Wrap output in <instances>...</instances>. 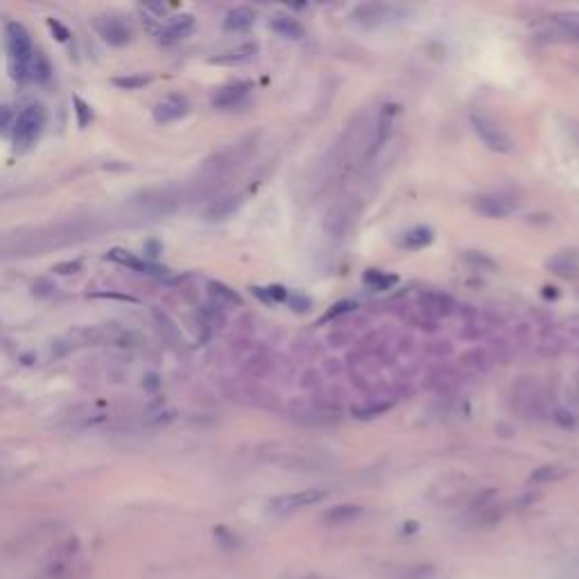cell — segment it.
Here are the masks:
<instances>
[{
  "mask_svg": "<svg viewBox=\"0 0 579 579\" xmlns=\"http://www.w3.org/2000/svg\"><path fill=\"white\" fill-rule=\"evenodd\" d=\"M5 37H7V52H9L7 55L9 75L16 81L28 79V66L34 55V43H32L30 32L26 30V26L11 21L5 28Z\"/></svg>",
  "mask_w": 579,
  "mask_h": 579,
  "instance_id": "obj_1",
  "label": "cell"
},
{
  "mask_svg": "<svg viewBox=\"0 0 579 579\" xmlns=\"http://www.w3.org/2000/svg\"><path fill=\"white\" fill-rule=\"evenodd\" d=\"M45 109L41 104H30L26 106L18 118H16V125H14V147L16 150H30L34 143H37V138L41 136L43 127H45Z\"/></svg>",
  "mask_w": 579,
  "mask_h": 579,
  "instance_id": "obj_2",
  "label": "cell"
},
{
  "mask_svg": "<svg viewBox=\"0 0 579 579\" xmlns=\"http://www.w3.org/2000/svg\"><path fill=\"white\" fill-rule=\"evenodd\" d=\"M471 127H473V132L478 134V138L489 150L500 152V154H510V152H514L512 136L507 134L491 116L482 113V111H473V113H471Z\"/></svg>",
  "mask_w": 579,
  "mask_h": 579,
  "instance_id": "obj_3",
  "label": "cell"
},
{
  "mask_svg": "<svg viewBox=\"0 0 579 579\" xmlns=\"http://www.w3.org/2000/svg\"><path fill=\"white\" fill-rule=\"evenodd\" d=\"M254 150H256V140L254 138H244V140H240V143L231 145L229 150L220 152V154H215L210 161H206L204 172L208 176H213V179H218V176L227 174V172L238 168V165H242L247 159L254 154Z\"/></svg>",
  "mask_w": 579,
  "mask_h": 579,
  "instance_id": "obj_4",
  "label": "cell"
},
{
  "mask_svg": "<svg viewBox=\"0 0 579 579\" xmlns=\"http://www.w3.org/2000/svg\"><path fill=\"white\" fill-rule=\"evenodd\" d=\"M326 495L328 493L324 489H305V491H297V493H286V495H279V498H271L267 505V512L274 516H288L292 512L303 510V507L322 502Z\"/></svg>",
  "mask_w": 579,
  "mask_h": 579,
  "instance_id": "obj_5",
  "label": "cell"
},
{
  "mask_svg": "<svg viewBox=\"0 0 579 579\" xmlns=\"http://www.w3.org/2000/svg\"><path fill=\"white\" fill-rule=\"evenodd\" d=\"M392 11L394 7H389L385 3H362L351 11V21L364 30H376L385 26L389 16H392Z\"/></svg>",
  "mask_w": 579,
  "mask_h": 579,
  "instance_id": "obj_6",
  "label": "cell"
},
{
  "mask_svg": "<svg viewBox=\"0 0 579 579\" xmlns=\"http://www.w3.org/2000/svg\"><path fill=\"white\" fill-rule=\"evenodd\" d=\"M93 26L109 45H125L132 41V28L118 16H98L93 21Z\"/></svg>",
  "mask_w": 579,
  "mask_h": 579,
  "instance_id": "obj_7",
  "label": "cell"
},
{
  "mask_svg": "<svg viewBox=\"0 0 579 579\" xmlns=\"http://www.w3.org/2000/svg\"><path fill=\"white\" fill-rule=\"evenodd\" d=\"M188 100L184 96H179V93H172V96H165L163 100H159L154 104V109H152V113H154V120L157 123H174V120H179V118H184L188 113Z\"/></svg>",
  "mask_w": 579,
  "mask_h": 579,
  "instance_id": "obj_8",
  "label": "cell"
},
{
  "mask_svg": "<svg viewBox=\"0 0 579 579\" xmlns=\"http://www.w3.org/2000/svg\"><path fill=\"white\" fill-rule=\"evenodd\" d=\"M396 118V106H383L381 113H378L376 123H373V132H371V147H369V159H373L378 152L383 150V145L387 143L389 134H392V125Z\"/></svg>",
  "mask_w": 579,
  "mask_h": 579,
  "instance_id": "obj_9",
  "label": "cell"
},
{
  "mask_svg": "<svg viewBox=\"0 0 579 579\" xmlns=\"http://www.w3.org/2000/svg\"><path fill=\"white\" fill-rule=\"evenodd\" d=\"M249 93H252L249 81H231V84L222 86L215 96H213V106H215V109H231V106H238Z\"/></svg>",
  "mask_w": 579,
  "mask_h": 579,
  "instance_id": "obj_10",
  "label": "cell"
},
{
  "mask_svg": "<svg viewBox=\"0 0 579 579\" xmlns=\"http://www.w3.org/2000/svg\"><path fill=\"white\" fill-rule=\"evenodd\" d=\"M473 208H476V213H480V215L489 218V220L507 218L514 210V206L507 202L505 197H498V195H480V197H476Z\"/></svg>",
  "mask_w": 579,
  "mask_h": 579,
  "instance_id": "obj_11",
  "label": "cell"
},
{
  "mask_svg": "<svg viewBox=\"0 0 579 579\" xmlns=\"http://www.w3.org/2000/svg\"><path fill=\"white\" fill-rule=\"evenodd\" d=\"M269 30L276 34V37H283V39H290V41H297L301 39L305 30L301 23L290 16V14H276V16H271L269 21Z\"/></svg>",
  "mask_w": 579,
  "mask_h": 579,
  "instance_id": "obj_12",
  "label": "cell"
},
{
  "mask_svg": "<svg viewBox=\"0 0 579 579\" xmlns=\"http://www.w3.org/2000/svg\"><path fill=\"white\" fill-rule=\"evenodd\" d=\"M106 258H109V261H113V263H120L125 267H132L134 271H140V274H154V276L165 274V269L152 265L147 261H140V258L132 256V254L125 252V249H111L109 254H106Z\"/></svg>",
  "mask_w": 579,
  "mask_h": 579,
  "instance_id": "obj_13",
  "label": "cell"
},
{
  "mask_svg": "<svg viewBox=\"0 0 579 579\" xmlns=\"http://www.w3.org/2000/svg\"><path fill=\"white\" fill-rule=\"evenodd\" d=\"M256 55H258V45L249 41V43L238 45V48H233V50H227V52H222L218 57H213L210 64H218V66H238V64L249 62V59H254Z\"/></svg>",
  "mask_w": 579,
  "mask_h": 579,
  "instance_id": "obj_14",
  "label": "cell"
},
{
  "mask_svg": "<svg viewBox=\"0 0 579 579\" xmlns=\"http://www.w3.org/2000/svg\"><path fill=\"white\" fill-rule=\"evenodd\" d=\"M254 23H256V11L252 7L240 5V7L229 9L227 18H224V28H227L229 32H244V30H249Z\"/></svg>",
  "mask_w": 579,
  "mask_h": 579,
  "instance_id": "obj_15",
  "label": "cell"
},
{
  "mask_svg": "<svg viewBox=\"0 0 579 579\" xmlns=\"http://www.w3.org/2000/svg\"><path fill=\"white\" fill-rule=\"evenodd\" d=\"M240 204H242V197H240V195H227V197H220V199H215V202H213V204L208 206V210H206V218H208V220H222V218H229V215H233V213L240 208Z\"/></svg>",
  "mask_w": 579,
  "mask_h": 579,
  "instance_id": "obj_16",
  "label": "cell"
},
{
  "mask_svg": "<svg viewBox=\"0 0 579 579\" xmlns=\"http://www.w3.org/2000/svg\"><path fill=\"white\" fill-rule=\"evenodd\" d=\"M362 514V507L360 505H351V502H344V505H335L330 507V510L324 514V521L330 523V525H342V523H351L356 521V518Z\"/></svg>",
  "mask_w": 579,
  "mask_h": 579,
  "instance_id": "obj_17",
  "label": "cell"
},
{
  "mask_svg": "<svg viewBox=\"0 0 579 579\" xmlns=\"http://www.w3.org/2000/svg\"><path fill=\"white\" fill-rule=\"evenodd\" d=\"M193 30H195V18L186 14V16L174 18V21L170 23V26L161 32V39H163V41H168V43H172V41H181V39H186Z\"/></svg>",
  "mask_w": 579,
  "mask_h": 579,
  "instance_id": "obj_18",
  "label": "cell"
},
{
  "mask_svg": "<svg viewBox=\"0 0 579 579\" xmlns=\"http://www.w3.org/2000/svg\"><path fill=\"white\" fill-rule=\"evenodd\" d=\"M548 267L559 276H573V274H577V269H579V258L573 252H561L554 258H550Z\"/></svg>",
  "mask_w": 579,
  "mask_h": 579,
  "instance_id": "obj_19",
  "label": "cell"
},
{
  "mask_svg": "<svg viewBox=\"0 0 579 579\" xmlns=\"http://www.w3.org/2000/svg\"><path fill=\"white\" fill-rule=\"evenodd\" d=\"M432 240H434L432 229L415 227V229H410L403 238H400V247H405V249H423V247H428Z\"/></svg>",
  "mask_w": 579,
  "mask_h": 579,
  "instance_id": "obj_20",
  "label": "cell"
},
{
  "mask_svg": "<svg viewBox=\"0 0 579 579\" xmlns=\"http://www.w3.org/2000/svg\"><path fill=\"white\" fill-rule=\"evenodd\" d=\"M50 73H52V66L48 62V57H45L41 50H34V55L30 59V66H28V79L45 81V79H50Z\"/></svg>",
  "mask_w": 579,
  "mask_h": 579,
  "instance_id": "obj_21",
  "label": "cell"
},
{
  "mask_svg": "<svg viewBox=\"0 0 579 579\" xmlns=\"http://www.w3.org/2000/svg\"><path fill=\"white\" fill-rule=\"evenodd\" d=\"M208 292H210V297L215 299L218 303H222V305H240L242 303L240 294L235 292L233 288L224 286V283H220V281H210L208 283Z\"/></svg>",
  "mask_w": 579,
  "mask_h": 579,
  "instance_id": "obj_22",
  "label": "cell"
},
{
  "mask_svg": "<svg viewBox=\"0 0 579 579\" xmlns=\"http://www.w3.org/2000/svg\"><path fill=\"white\" fill-rule=\"evenodd\" d=\"M423 305L428 308L430 313H437V315H448L453 310V299L446 297V294H439V292H428L421 297Z\"/></svg>",
  "mask_w": 579,
  "mask_h": 579,
  "instance_id": "obj_23",
  "label": "cell"
},
{
  "mask_svg": "<svg viewBox=\"0 0 579 579\" xmlns=\"http://www.w3.org/2000/svg\"><path fill=\"white\" fill-rule=\"evenodd\" d=\"M557 28L563 30L570 39L579 41V11H561V14L554 16Z\"/></svg>",
  "mask_w": 579,
  "mask_h": 579,
  "instance_id": "obj_24",
  "label": "cell"
},
{
  "mask_svg": "<svg viewBox=\"0 0 579 579\" xmlns=\"http://www.w3.org/2000/svg\"><path fill=\"white\" fill-rule=\"evenodd\" d=\"M364 283L371 286L373 290H389L392 286H396L398 279L394 274H387V271L367 269V271H364Z\"/></svg>",
  "mask_w": 579,
  "mask_h": 579,
  "instance_id": "obj_25",
  "label": "cell"
},
{
  "mask_svg": "<svg viewBox=\"0 0 579 579\" xmlns=\"http://www.w3.org/2000/svg\"><path fill=\"white\" fill-rule=\"evenodd\" d=\"M566 471L563 466H557V464H548V466H539L534 473H532V480L534 482H557L561 478H566Z\"/></svg>",
  "mask_w": 579,
  "mask_h": 579,
  "instance_id": "obj_26",
  "label": "cell"
},
{
  "mask_svg": "<svg viewBox=\"0 0 579 579\" xmlns=\"http://www.w3.org/2000/svg\"><path fill=\"white\" fill-rule=\"evenodd\" d=\"M464 261H466L471 267L480 269V271H493V269H498V263H495L491 256L482 254V252H466V254H464Z\"/></svg>",
  "mask_w": 579,
  "mask_h": 579,
  "instance_id": "obj_27",
  "label": "cell"
},
{
  "mask_svg": "<svg viewBox=\"0 0 579 579\" xmlns=\"http://www.w3.org/2000/svg\"><path fill=\"white\" fill-rule=\"evenodd\" d=\"M254 292H256L261 299L269 301V303L288 301V290L283 288V286H269V288H265V290H261V288H254Z\"/></svg>",
  "mask_w": 579,
  "mask_h": 579,
  "instance_id": "obj_28",
  "label": "cell"
},
{
  "mask_svg": "<svg viewBox=\"0 0 579 579\" xmlns=\"http://www.w3.org/2000/svg\"><path fill=\"white\" fill-rule=\"evenodd\" d=\"M116 86L120 89H127V91H136V89H143L145 84H150V77L147 75H127V77H116L113 79Z\"/></svg>",
  "mask_w": 579,
  "mask_h": 579,
  "instance_id": "obj_29",
  "label": "cell"
},
{
  "mask_svg": "<svg viewBox=\"0 0 579 579\" xmlns=\"http://www.w3.org/2000/svg\"><path fill=\"white\" fill-rule=\"evenodd\" d=\"M73 106H75V116H77V127L84 129L91 120H93V109L91 104H86L81 98H73Z\"/></svg>",
  "mask_w": 579,
  "mask_h": 579,
  "instance_id": "obj_30",
  "label": "cell"
},
{
  "mask_svg": "<svg viewBox=\"0 0 579 579\" xmlns=\"http://www.w3.org/2000/svg\"><path fill=\"white\" fill-rule=\"evenodd\" d=\"M389 407H392V403H389V400H383V403H373V405L356 407V410H353V415H356L358 419H373V417H378V415H383V412H387Z\"/></svg>",
  "mask_w": 579,
  "mask_h": 579,
  "instance_id": "obj_31",
  "label": "cell"
},
{
  "mask_svg": "<svg viewBox=\"0 0 579 579\" xmlns=\"http://www.w3.org/2000/svg\"><path fill=\"white\" fill-rule=\"evenodd\" d=\"M288 301H290V305H292V310H301V313H305V310H310V299L305 297V294H294V297H288Z\"/></svg>",
  "mask_w": 579,
  "mask_h": 579,
  "instance_id": "obj_32",
  "label": "cell"
},
{
  "mask_svg": "<svg viewBox=\"0 0 579 579\" xmlns=\"http://www.w3.org/2000/svg\"><path fill=\"white\" fill-rule=\"evenodd\" d=\"M351 310H356V303H351V301H339L337 305H333V310H328L326 319L337 317V315H344V313H351Z\"/></svg>",
  "mask_w": 579,
  "mask_h": 579,
  "instance_id": "obj_33",
  "label": "cell"
},
{
  "mask_svg": "<svg viewBox=\"0 0 579 579\" xmlns=\"http://www.w3.org/2000/svg\"><path fill=\"white\" fill-rule=\"evenodd\" d=\"M48 28H50L52 32H57V39H59V41H68V39H70V32H68L59 21L48 18Z\"/></svg>",
  "mask_w": 579,
  "mask_h": 579,
  "instance_id": "obj_34",
  "label": "cell"
},
{
  "mask_svg": "<svg viewBox=\"0 0 579 579\" xmlns=\"http://www.w3.org/2000/svg\"><path fill=\"white\" fill-rule=\"evenodd\" d=\"M77 269H79V261H75V263H62V265L55 267V271H59V274H73V271H77Z\"/></svg>",
  "mask_w": 579,
  "mask_h": 579,
  "instance_id": "obj_35",
  "label": "cell"
},
{
  "mask_svg": "<svg viewBox=\"0 0 579 579\" xmlns=\"http://www.w3.org/2000/svg\"><path fill=\"white\" fill-rule=\"evenodd\" d=\"M9 118H11L9 106H3V104H0V127H5V125L9 123Z\"/></svg>",
  "mask_w": 579,
  "mask_h": 579,
  "instance_id": "obj_36",
  "label": "cell"
}]
</instances>
